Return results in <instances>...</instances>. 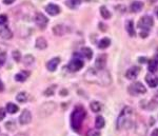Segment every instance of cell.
<instances>
[{"label":"cell","instance_id":"obj_45","mask_svg":"<svg viewBox=\"0 0 158 136\" xmlns=\"http://www.w3.org/2000/svg\"><path fill=\"white\" fill-rule=\"evenodd\" d=\"M16 136H27V135H25V134H17Z\"/></svg>","mask_w":158,"mask_h":136},{"label":"cell","instance_id":"obj_14","mask_svg":"<svg viewBox=\"0 0 158 136\" xmlns=\"http://www.w3.org/2000/svg\"><path fill=\"white\" fill-rule=\"evenodd\" d=\"M59 63H60V58L55 57V58H53V59H51L49 62L47 63V69L50 72H54L56 69H57V66H59Z\"/></svg>","mask_w":158,"mask_h":136},{"label":"cell","instance_id":"obj_46","mask_svg":"<svg viewBox=\"0 0 158 136\" xmlns=\"http://www.w3.org/2000/svg\"><path fill=\"white\" fill-rule=\"evenodd\" d=\"M157 16H158V9H157Z\"/></svg>","mask_w":158,"mask_h":136},{"label":"cell","instance_id":"obj_1","mask_svg":"<svg viewBox=\"0 0 158 136\" xmlns=\"http://www.w3.org/2000/svg\"><path fill=\"white\" fill-rule=\"evenodd\" d=\"M83 77H85V80L88 81V83H95L102 87L110 86L112 83L111 75L106 69L104 70H98L96 68H90L85 73Z\"/></svg>","mask_w":158,"mask_h":136},{"label":"cell","instance_id":"obj_13","mask_svg":"<svg viewBox=\"0 0 158 136\" xmlns=\"http://www.w3.org/2000/svg\"><path fill=\"white\" fill-rule=\"evenodd\" d=\"M146 81L151 88H156V87H158V76H155L153 74H148L146 76Z\"/></svg>","mask_w":158,"mask_h":136},{"label":"cell","instance_id":"obj_15","mask_svg":"<svg viewBox=\"0 0 158 136\" xmlns=\"http://www.w3.org/2000/svg\"><path fill=\"white\" fill-rule=\"evenodd\" d=\"M67 32H68V29H67V27H65V25L57 24V25H55V27L53 28V33H54L55 35H57V36H62V35H64Z\"/></svg>","mask_w":158,"mask_h":136},{"label":"cell","instance_id":"obj_17","mask_svg":"<svg viewBox=\"0 0 158 136\" xmlns=\"http://www.w3.org/2000/svg\"><path fill=\"white\" fill-rule=\"evenodd\" d=\"M142 7H143V3H142L141 1H133L131 4V6H130V9H131V12L138 13L141 11Z\"/></svg>","mask_w":158,"mask_h":136},{"label":"cell","instance_id":"obj_26","mask_svg":"<svg viewBox=\"0 0 158 136\" xmlns=\"http://www.w3.org/2000/svg\"><path fill=\"white\" fill-rule=\"evenodd\" d=\"M110 45H111V40L109 39V38H102V39L99 41L98 43V48L99 49H106L110 47Z\"/></svg>","mask_w":158,"mask_h":136},{"label":"cell","instance_id":"obj_40","mask_svg":"<svg viewBox=\"0 0 158 136\" xmlns=\"http://www.w3.org/2000/svg\"><path fill=\"white\" fill-rule=\"evenodd\" d=\"M3 90H4V84L1 81V79H0V92H2Z\"/></svg>","mask_w":158,"mask_h":136},{"label":"cell","instance_id":"obj_25","mask_svg":"<svg viewBox=\"0 0 158 136\" xmlns=\"http://www.w3.org/2000/svg\"><path fill=\"white\" fill-rule=\"evenodd\" d=\"M19 110V108L17 104H12V102H10V104H6V111L9 113H11V114H15V113H17Z\"/></svg>","mask_w":158,"mask_h":136},{"label":"cell","instance_id":"obj_44","mask_svg":"<svg viewBox=\"0 0 158 136\" xmlns=\"http://www.w3.org/2000/svg\"><path fill=\"white\" fill-rule=\"evenodd\" d=\"M154 59L156 60L157 62H158V52H157V54H156V56H155V58H154Z\"/></svg>","mask_w":158,"mask_h":136},{"label":"cell","instance_id":"obj_32","mask_svg":"<svg viewBox=\"0 0 158 136\" xmlns=\"http://www.w3.org/2000/svg\"><path fill=\"white\" fill-rule=\"evenodd\" d=\"M6 53L4 52L0 53V66L6 63Z\"/></svg>","mask_w":158,"mask_h":136},{"label":"cell","instance_id":"obj_6","mask_svg":"<svg viewBox=\"0 0 158 136\" xmlns=\"http://www.w3.org/2000/svg\"><path fill=\"white\" fill-rule=\"evenodd\" d=\"M129 91H130V93H131L132 95H139V94H144V93H146L147 89L141 83H135L130 86Z\"/></svg>","mask_w":158,"mask_h":136},{"label":"cell","instance_id":"obj_12","mask_svg":"<svg viewBox=\"0 0 158 136\" xmlns=\"http://www.w3.org/2000/svg\"><path fill=\"white\" fill-rule=\"evenodd\" d=\"M139 68H137V66H132V68H130L128 71L126 72V77L130 80H133V79L136 78L137 76H138L139 74Z\"/></svg>","mask_w":158,"mask_h":136},{"label":"cell","instance_id":"obj_16","mask_svg":"<svg viewBox=\"0 0 158 136\" xmlns=\"http://www.w3.org/2000/svg\"><path fill=\"white\" fill-rule=\"evenodd\" d=\"M30 76V72L27 71H21L19 73H17L15 75V80L16 81H19V83H23L27 79V77Z\"/></svg>","mask_w":158,"mask_h":136},{"label":"cell","instance_id":"obj_37","mask_svg":"<svg viewBox=\"0 0 158 136\" xmlns=\"http://www.w3.org/2000/svg\"><path fill=\"white\" fill-rule=\"evenodd\" d=\"M148 35H149V33H148V32H142V31L140 32V37H141V38H147Z\"/></svg>","mask_w":158,"mask_h":136},{"label":"cell","instance_id":"obj_2","mask_svg":"<svg viewBox=\"0 0 158 136\" xmlns=\"http://www.w3.org/2000/svg\"><path fill=\"white\" fill-rule=\"evenodd\" d=\"M86 112L81 106H77L74 109L73 113L71 114V125L74 131H79L83 120L85 118Z\"/></svg>","mask_w":158,"mask_h":136},{"label":"cell","instance_id":"obj_30","mask_svg":"<svg viewBox=\"0 0 158 136\" xmlns=\"http://www.w3.org/2000/svg\"><path fill=\"white\" fill-rule=\"evenodd\" d=\"M16 99H17V101L23 104V102H25L27 100V94L25 93V92H21V93H19L18 95H17Z\"/></svg>","mask_w":158,"mask_h":136},{"label":"cell","instance_id":"obj_29","mask_svg":"<svg viewBox=\"0 0 158 136\" xmlns=\"http://www.w3.org/2000/svg\"><path fill=\"white\" fill-rule=\"evenodd\" d=\"M23 63L27 66H32L33 63H34V61H35V59H34V57H33L32 55H27V56H24L23 57Z\"/></svg>","mask_w":158,"mask_h":136},{"label":"cell","instance_id":"obj_42","mask_svg":"<svg viewBox=\"0 0 158 136\" xmlns=\"http://www.w3.org/2000/svg\"><path fill=\"white\" fill-rule=\"evenodd\" d=\"M146 61H147V58H142V57L139 58V62L140 63H143V62H146Z\"/></svg>","mask_w":158,"mask_h":136},{"label":"cell","instance_id":"obj_8","mask_svg":"<svg viewBox=\"0 0 158 136\" xmlns=\"http://www.w3.org/2000/svg\"><path fill=\"white\" fill-rule=\"evenodd\" d=\"M106 66V55L101 54V55H99L98 57L96 58L95 68L98 69V70H104Z\"/></svg>","mask_w":158,"mask_h":136},{"label":"cell","instance_id":"obj_18","mask_svg":"<svg viewBox=\"0 0 158 136\" xmlns=\"http://www.w3.org/2000/svg\"><path fill=\"white\" fill-rule=\"evenodd\" d=\"M0 37L4 38V39H10V38H12V32L10 31L9 28L3 27L0 29Z\"/></svg>","mask_w":158,"mask_h":136},{"label":"cell","instance_id":"obj_4","mask_svg":"<svg viewBox=\"0 0 158 136\" xmlns=\"http://www.w3.org/2000/svg\"><path fill=\"white\" fill-rule=\"evenodd\" d=\"M153 24H154V20L151 16H143L139 19L138 23H137V27L139 28L142 32H148L152 29Z\"/></svg>","mask_w":158,"mask_h":136},{"label":"cell","instance_id":"obj_35","mask_svg":"<svg viewBox=\"0 0 158 136\" xmlns=\"http://www.w3.org/2000/svg\"><path fill=\"white\" fill-rule=\"evenodd\" d=\"M7 22V17L6 15H0V25L6 24Z\"/></svg>","mask_w":158,"mask_h":136},{"label":"cell","instance_id":"obj_43","mask_svg":"<svg viewBox=\"0 0 158 136\" xmlns=\"http://www.w3.org/2000/svg\"><path fill=\"white\" fill-rule=\"evenodd\" d=\"M67 93H68L67 90H62V91H61V95H62V96H65V95H67Z\"/></svg>","mask_w":158,"mask_h":136},{"label":"cell","instance_id":"obj_11","mask_svg":"<svg viewBox=\"0 0 158 136\" xmlns=\"http://www.w3.org/2000/svg\"><path fill=\"white\" fill-rule=\"evenodd\" d=\"M45 11L49 15L51 16H56V15H58L60 13V7L57 6V4H54V3H50L48 4L47 7H45Z\"/></svg>","mask_w":158,"mask_h":136},{"label":"cell","instance_id":"obj_10","mask_svg":"<svg viewBox=\"0 0 158 136\" xmlns=\"http://www.w3.org/2000/svg\"><path fill=\"white\" fill-rule=\"evenodd\" d=\"M41 109H45V111H40V114H42L43 112H45L44 114H43V116H48V115L52 114V113L55 111L56 104L53 101H50V102H47V104H43L41 107Z\"/></svg>","mask_w":158,"mask_h":136},{"label":"cell","instance_id":"obj_9","mask_svg":"<svg viewBox=\"0 0 158 136\" xmlns=\"http://www.w3.org/2000/svg\"><path fill=\"white\" fill-rule=\"evenodd\" d=\"M31 120H32V114H31V112L29 110H23L21 113V115H20L19 117V121L21 125H27L31 122Z\"/></svg>","mask_w":158,"mask_h":136},{"label":"cell","instance_id":"obj_19","mask_svg":"<svg viewBox=\"0 0 158 136\" xmlns=\"http://www.w3.org/2000/svg\"><path fill=\"white\" fill-rule=\"evenodd\" d=\"M48 47V41L43 37H38L36 40V48L39 50H44Z\"/></svg>","mask_w":158,"mask_h":136},{"label":"cell","instance_id":"obj_3","mask_svg":"<svg viewBox=\"0 0 158 136\" xmlns=\"http://www.w3.org/2000/svg\"><path fill=\"white\" fill-rule=\"evenodd\" d=\"M133 114V109L131 107H126L122 109V111L119 114L118 118H117V129H122L126 127L128 121L131 119V116Z\"/></svg>","mask_w":158,"mask_h":136},{"label":"cell","instance_id":"obj_41","mask_svg":"<svg viewBox=\"0 0 158 136\" xmlns=\"http://www.w3.org/2000/svg\"><path fill=\"white\" fill-rule=\"evenodd\" d=\"M151 136H158V129H155L154 131H153Z\"/></svg>","mask_w":158,"mask_h":136},{"label":"cell","instance_id":"obj_21","mask_svg":"<svg viewBox=\"0 0 158 136\" xmlns=\"http://www.w3.org/2000/svg\"><path fill=\"white\" fill-rule=\"evenodd\" d=\"M126 29H127V32L129 33V35L130 36H135L136 35V32H135V28H134V23H133V21H128L127 22V27H126Z\"/></svg>","mask_w":158,"mask_h":136},{"label":"cell","instance_id":"obj_28","mask_svg":"<svg viewBox=\"0 0 158 136\" xmlns=\"http://www.w3.org/2000/svg\"><path fill=\"white\" fill-rule=\"evenodd\" d=\"M90 108L93 112L97 113L101 110V104H100V102H98V101H92L90 104Z\"/></svg>","mask_w":158,"mask_h":136},{"label":"cell","instance_id":"obj_27","mask_svg":"<svg viewBox=\"0 0 158 136\" xmlns=\"http://www.w3.org/2000/svg\"><path fill=\"white\" fill-rule=\"evenodd\" d=\"M106 125V121H104V118L102 116H97L96 117V120H95V127L97 129H102Z\"/></svg>","mask_w":158,"mask_h":136},{"label":"cell","instance_id":"obj_36","mask_svg":"<svg viewBox=\"0 0 158 136\" xmlns=\"http://www.w3.org/2000/svg\"><path fill=\"white\" fill-rule=\"evenodd\" d=\"M4 117H6V110L2 109V108H0V121H1Z\"/></svg>","mask_w":158,"mask_h":136},{"label":"cell","instance_id":"obj_34","mask_svg":"<svg viewBox=\"0 0 158 136\" xmlns=\"http://www.w3.org/2000/svg\"><path fill=\"white\" fill-rule=\"evenodd\" d=\"M86 136H100V133H99L98 130H90L88 132V134H86Z\"/></svg>","mask_w":158,"mask_h":136},{"label":"cell","instance_id":"obj_31","mask_svg":"<svg viewBox=\"0 0 158 136\" xmlns=\"http://www.w3.org/2000/svg\"><path fill=\"white\" fill-rule=\"evenodd\" d=\"M55 90H56V86H55V84H53V86L49 87V88L45 90L44 95H45V96H52V95L55 93Z\"/></svg>","mask_w":158,"mask_h":136},{"label":"cell","instance_id":"obj_33","mask_svg":"<svg viewBox=\"0 0 158 136\" xmlns=\"http://www.w3.org/2000/svg\"><path fill=\"white\" fill-rule=\"evenodd\" d=\"M13 58H14L17 62H19L20 59H21V55H20L19 51H14V52H13Z\"/></svg>","mask_w":158,"mask_h":136},{"label":"cell","instance_id":"obj_20","mask_svg":"<svg viewBox=\"0 0 158 136\" xmlns=\"http://www.w3.org/2000/svg\"><path fill=\"white\" fill-rule=\"evenodd\" d=\"M81 3V0H67L65 1V4H67V6H69L70 9H77V7L80 6Z\"/></svg>","mask_w":158,"mask_h":136},{"label":"cell","instance_id":"obj_39","mask_svg":"<svg viewBox=\"0 0 158 136\" xmlns=\"http://www.w3.org/2000/svg\"><path fill=\"white\" fill-rule=\"evenodd\" d=\"M15 0H3V3L4 4H12Z\"/></svg>","mask_w":158,"mask_h":136},{"label":"cell","instance_id":"obj_23","mask_svg":"<svg viewBox=\"0 0 158 136\" xmlns=\"http://www.w3.org/2000/svg\"><path fill=\"white\" fill-rule=\"evenodd\" d=\"M100 15L102 16V18H104V19H110L112 16L111 12H110L109 10L106 9V6H104L100 7Z\"/></svg>","mask_w":158,"mask_h":136},{"label":"cell","instance_id":"obj_7","mask_svg":"<svg viewBox=\"0 0 158 136\" xmlns=\"http://www.w3.org/2000/svg\"><path fill=\"white\" fill-rule=\"evenodd\" d=\"M34 20L35 23L37 24V27H39L41 30H44L45 27L48 25V22H49V19L42 13H36L34 16Z\"/></svg>","mask_w":158,"mask_h":136},{"label":"cell","instance_id":"obj_38","mask_svg":"<svg viewBox=\"0 0 158 136\" xmlns=\"http://www.w3.org/2000/svg\"><path fill=\"white\" fill-rule=\"evenodd\" d=\"M153 102H154L156 106H158V93L155 95L154 96V98H153Z\"/></svg>","mask_w":158,"mask_h":136},{"label":"cell","instance_id":"obj_5","mask_svg":"<svg viewBox=\"0 0 158 136\" xmlns=\"http://www.w3.org/2000/svg\"><path fill=\"white\" fill-rule=\"evenodd\" d=\"M83 60L79 57H74L72 60L70 61V63L68 65V69L71 72H78L79 70L83 68Z\"/></svg>","mask_w":158,"mask_h":136},{"label":"cell","instance_id":"obj_24","mask_svg":"<svg viewBox=\"0 0 158 136\" xmlns=\"http://www.w3.org/2000/svg\"><path fill=\"white\" fill-rule=\"evenodd\" d=\"M148 69H149V71L151 72V73H155V72L157 71L158 69V62L155 59H152L149 61V66H148Z\"/></svg>","mask_w":158,"mask_h":136},{"label":"cell","instance_id":"obj_22","mask_svg":"<svg viewBox=\"0 0 158 136\" xmlns=\"http://www.w3.org/2000/svg\"><path fill=\"white\" fill-rule=\"evenodd\" d=\"M81 55L86 59H91L92 56H93V52H92L90 48H82L81 49Z\"/></svg>","mask_w":158,"mask_h":136}]
</instances>
